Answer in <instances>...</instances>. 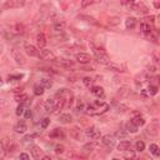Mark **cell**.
Here are the masks:
<instances>
[{
    "mask_svg": "<svg viewBox=\"0 0 160 160\" xmlns=\"http://www.w3.org/2000/svg\"><path fill=\"white\" fill-rule=\"evenodd\" d=\"M70 135H72L74 139H80V130L78 128H73L70 130Z\"/></svg>",
    "mask_w": 160,
    "mask_h": 160,
    "instance_id": "obj_34",
    "label": "cell"
},
{
    "mask_svg": "<svg viewBox=\"0 0 160 160\" xmlns=\"http://www.w3.org/2000/svg\"><path fill=\"white\" fill-rule=\"evenodd\" d=\"M129 94H130V89H129V88H120V89H119V95H120L121 98L128 96Z\"/></svg>",
    "mask_w": 160,
    "mask_h": 160,
    "instance_id": "obj_36",
    "label": "cell"
},
{
    "mask_svg": "<svg viewBox=\"0 0 160 160\" xmlns=\"http://www.w3.org/2000/svg\"><path fill=\"white\" fill-rule=\"evenodd\" d=\"M135 25H136V19L135 18H128V19L125 20V28L126 29H134L135 28Z\"/></svg>",
    "mask_w": 160,
    "mask_h": 160,
    "instance_id": "obj_24",
    "label": "cell"
},
{
    "mask_svg": "<svg viewBox=\"0 0 160 160\" xmlns=\"http://www.w3.org/2000/svg\"><path fill=\"white\" fill-rule=\"evenodd\" d=\"M80 18H81V19H86V21H90V23H94V24H95V19H94V18H90V16H84V15H81Z\"/></svg>",
    "mask_w": 160,
    "mask_h": 160,
    "instance_id": "obj_46",
    "label": "cell"
},
{
    "mask_svg": "<svg viewBox=\"0 0 160 160\" xmlns=\"http://www.w3.org/2000/svg\"><path fill=\"white\" fill-rule=\"evenodd\" d=\"M138 129H139V128L136 126V125H134L132 121H129V123L126 124V126H125V130H126V132H128V133H132V134H134V133L138 132Z\"/></svg>",
    "mask_w": 160,
    "mask_h": 160,
    "instance_id": "obj_28",
    "label": "cell"
},
{
    "mask_svg": "<svg viewBox=\"0 0 160 160\" xmlns=\"http://www.w3.org/2000/svg\"><path fill=\"white\" fill-rule=\"evenodd\" d=\"M45 110L48 111V113H54L55 111V99H46L45 100Z\"/></svg>",
    "mask_w": 160,
    "mask_h": 160,
    "instance_id": "obj_13",
    "label": "cell"
},
{
    "mask_svg": "<svg viewBox=\"0 0 160 160\" xmlns=\"http://www.w3.org/2000/svg\"><path fill=\"white\" fill-rule=\"evenodd\" d=\"M28 99L29 98H28V95L25 93H18V94H15V100L18 103H25Z\"/></svg>",
    "mask_w": 160,
    "mask_h": 160,
    "instance_id": "obj_25",
    "label": "cell"
},
{
    "mask_svg": "<svg viewBox=\"0 0 160 160\" xmlns=\"http://www.w3.org/2000/svg\"><path fill=\"white\" fill-rule=\"evenodd\" d=\"M85 136L90 140H98L100 138V130L96 126H90L85 132Z\"/></svg>",
    "mask_w": 160,
    "mask_h": 160,
    "instance_id": "obj_4",
    "label": "cell"
},
{
    "mask_svg": "<svg viewBox=\"0 0 160 160\" xmlns=\"http://www.w3.org/2000/svg\"><path fill=\"white\" fill-rule=\"evenodd\" d=\"M65 26H66V24H65L64 21H59V23H55L53 29H54L55 33H63L65 30Z\"/></svg>",
    "mask_w": 160,
    "mask_h": 160,
    "instance_id": "obj_22",
    "label": "cell"
},
{
    "mask_svg": "<svg viewBox=\"0 0 160 160\" xmlns=\"http://www.w3.org/2000/svg\"><path fill=\"white\" fill-rule=\"evenodd\" d=\"M108 69L110 72H115V73H124L125 72V65H120V64H116V63H109L108 65Z\"/></svg>",
    "mask_w": 160,
    "mask_h": 160,
    "instance_id": "obj_9",
    "label": "cell"
},
{
    "mask_svg": "<svg viewBox=\"0 0 160 160\" xmlns=\"http://www.w3.org/2000/svg\"><path fill=\"white\" fill-rule=\"evenodd\" d=\"M64 151H65V146L64 145H61V144L55 145V153L56 154H63Z\"/></svg>",
    "mask_w": 160,
    "mask_h": 160,
    "instance_id": "obj_38",
    "label": "cell"
},
{
    "mask_svg": "<svg viewBox=\"0 0 160 160\" xmlns=\"http://www.w3.org/2000/svg\"><path fill=\"white\" fill-rule=\"evenodd\" d=\"M128 132H126V130L125 129H119V130H118V132L115 133V136H116V138H119V139H125L126 138V136H128Z\"/></svg>",
    "mask_w": 160,
    "mask_h": 160,
    "instance_id": "obj_29",
    "label": "cell"
},
{
    "mask_svg": "<svg viewBox=\"0 0 160 160\" xmlns=\"http://www.w3.org/2000/svg\"><path fill=\"white\" fill-rule=\"evenodd\" d=\"M24 25H23V24H16V30L18 31H19V33H24Z\"/></svg>",
    "mask_w": 160,
    "mask_h": 160,
    "instance_id": "obj_47",
    "label": "cell"
},
{
    "mask_svg": "<svg viewBox=\"0 0 160 160\" xmlns=\"http://www.w3.org/2000/svg\"><path fill=\"white\" fill-rule=\"evenodd\" d=\"M75 59H76V61L80 64H89L91 61L90 55L86 54V53H78V54L75 55Z\"/></svg>",
    "mask_w": 160,
    "mask_h": 160,
    "instance_id": "obj_8",
    "label": "cell"
},
{
    "mask_svg": "<svg viewBox=\"0 0 160 160\" xmlns=\"http://www.w3.org/2000/svg\"><path fill=\"white\" fill-rule=\"evenodd\" d=\"M72 120H73V118L70 114H60V116H59V121L63 124H70Z\"/></svg>",
    "mask_w": 160,
    "mask_h": 160,
    "instance_id": "obj_21",
    "label": "cell"
},
{
    "mask_svg": "<svg viewBox=\"0 0 160 160\" xmlns=\"http://www.w3.org/2000/svg\"><path fill=\"white\" fill-rule=\"evenodd\" d=\"M132 149V143L130 141H120L119 144H118V150L119 151H129Z\"/></svg>",
    "mask_w": 160,
    "mask_h": 160,
    "instance_id": "obj_18",
    "label": "cell"
},
{
    "mask_svg": "<svg viewBox=\"0 0 160 160\" xmlns=\"http://www.w3.org/2000/svg\"><path fill=\"white\" fill-rule=\"evenodd\" d=\"M28 130V126H26V123L24 120H19L16 123V125L14 126V132L16 134H24Z\"/></svg>",
    "mask_w": 160,
    "mask_h": 160,
    "instance_id": "obj_11",
    "label": "cell"
},
{
    "mask_svg": "<svg viewBox=\"0 0 160 160\" xmlns=\"http://www.w3.org/2000/svg\"><path fill=\"white\" fill-rule=\"evenodd\" d=\"M130 121H132V123L134 124V125H136L138 128H139V126H143L144 124H145L144 118L141 116L140 114H136V115H134V116L132 118V120H130Z\"/></svg>",
    "mask_w": 160,
    "mask_h": 160,
    "instance_id": "obj_15",
    "label": "cell"
},
{
    "mask_svg": "<svg viewBox=\"0 0 160 160\" xmlns=\"http://www.w3.org/2000/svg\"><path fill=\"white\" fill-rule=\"evenodd\" d=\"M123 5H124V7H126L128 9H130V10H132V8L134 7V5H135V3H136V0H123Z\"/></svg>",
    "mask_w": 160,
    "mask_h": 160,
    "instance_id": "obj_32",
    "label": "cell"
},
{
    "mask_svg": "<svg viewBox=\"0 0 160 160\" xmlns=\"http://www.w3.org/2000/svg\"><path fill=\"white\" fill-rule=\"evenodd\" d=\"M40 84L43 85L45 89H50V88L53 86V81H51L50 79H48V78H43V79H41Z\"/></svg>",
    "mask_w": 160,
    "mask_h": 160,
    "instance_id": "obj_30",
    "label": "cell"
},
{
    "mask_svg": "<svg viewBox=\"0 0 160 160\" xmlns=\"http://www.w3.org/2000/svg\"><path fill=\"white\" fill-rule=\"evenodd\" d=\"M19 159H23V160H28V159H30V156H29L28 154H25V153H21L20 155H19Z\"/></svg>",
    "mask_w": 160,
    "mask_h": 160,
    "instance_id": "obj_48",
    "label": "cell"
},
{
    "mask_svg": "<svg viewBox=\"0 0 160 160\" xmlns=\"http://www.w3.org/2000/svg\"><path fill=\"white\" fill-rule=\"evenodd\" d=\"M135 149H136V151H144V149H145V144H144V141H141V140H138L136 141V144H135Z\"/></svg>",
    "mask_w": 160,
    "mask_h": 160,
    "instance_id": "obj_33",
    "label": "cell"
},
{
    "mask_svg": "<svg viewBox=\"0 0 160 160\" xmlns=\"http://www.w3.org/2000/svg\"><path fill=\"white\" fill-rule=\"evenodd\" d=\"M46 37L43 34V33H40V34H38L37 35V44H38V46L40 49H43V48H45V45H46Z\"/></svg>",
    "mask_w": 160,
    "mask_h": 160,
    "instance_id": "obj_17",
    "label": "cell"
},
{
    "mask_svg": "<svg viewBox=\"0 0 160 160\" xmlns=\"http://www.w3.org/2000/svg\"><path fill=\"white\" fill-rule=\"evenodd\" d=\"M83 83H84V85H85L86 88H89V89H90L91 86H94V79L89 78V76H86V78L83 79Z\"/></svg>",
    "mask_w": 160,
    "mask_h": 160,
    "instance_id": "obj_31",
    "label": "cell"
},
{
    "mask_svg": "<svg viewBox=\"0 0 160 160\" xmlns=\"http://www.w3.org/2000/svg\"><path fill=\"white\" fill-rule=\"evenodd\" d=\"M83 110H84V104H83L81 102H79L78 103V105H76V111H83Z\"/></svg>",
    "mask_w": 160,
    "mask_h": 160,
    "instance_id": "obj_45",
    "label": "cell"
},
{
    "mask_svg": "<svg viewBox=\"0 0 160 160\" xmlns=\"http://www.w3.org/2000/svg\"><path fill=\"white\" fill-rule=\"evenodd\" d=\"M148 73L149 74H156V66L155 65H150V66H148Z\"/></svg>",
    "mask_w": 160,
    "mask_h": 160,
    "instance_id": "obj_43",
    "label": "cell"
},
{
    "mask_svg": "<svg viewBox=\"0 0 160 160\" xmlns=\"http://www.w3.org/2000/svg\"><path fill=\"white\" fill-rule=\"evenodd\" d=\"M49 124H50V119H49V118H44V119L41 120V128L46 129V128L49 126Z\"/></svg>",
    "mask_w": 160,
    "mask_h": 160,
    "instance_id": "obj_39",
    "label": "cell"
},
{
    "mask_svg": "<svg viewBox=\"0 0 160 160\" xmlns=\"http://www.w3.org/2000/svg\"><path fill=\"white\" fill-rule=\"evenodd\" d=\"M35 136H37L35 134H31V135H26V136H24V139H23V143H29V141H33Z\"/></svg>",
    "mask_w": 160,
    "mask_h": 160,
    "instance_id": "obj_42",
    "label": "cell"
},
{
    "mask_svg": "<svg viewBox=\"0 0 160 160\" xmlns=\"http://www.w3.org/2000/svg\"><path fill=\"white\" fill-rule=\"evenodd\" d=\"M100 148V144L98 143L96 140H91L90 143H88L85 144L84 146H83V149H84L85 151H93V150H95V149H99Z\"/></svg>",
    "mask_w": 160,
    "mask_h": 160,
    "instance_id": "obj_14",
    "label": "cell"
},
{
    "mask_svg": "<svg viewBox=\"0 0 160 160\" xmlns=\"http://www.w3.org/2000/svg\"><path fill=\"white\" fill-rule=\"evenodd\" d=\"M91 49H93L94 55H95L96 60H98L99 63H102V64H104V65H108V64L110 63V58H109V55L106 54V53H105L103 49L96 48V46L94 45V44H91Z\"/></svg>",
    "mask_w": 160,
    "mask_h": 160,
    "instance_id": "obj_1",
    "label": "cell"
},
{
    "mask_svg": "<svg viewBox=\"0 0 160 160\" xmlns=\"http://www.w3.org/2000/svg\"><path fill=\"white\" fill-rule=\"evenodd\" d=\"M31 116H33V114H31V110H30V109H28V110L25 111V118H26V119H30Z\"/></svg>",
    "mask_w": 160,
    "mask_h": 160,
    "instance_id": "obj_50",
    "label": "cell"
},
{
    "mask_svg": "<svg viewBox=\"0 0 160 160\" xmlns=\"http://www.w3.org/2000/svg\"><path fill=\"white\" fill-rule=\"evenodd\" d=\"M14 93H15V94H18V93H23V88H21V86H20V88H15V89H14Z\"/></svg>",
    "mask_w": 160,
    "mask_h": 160,
    "instance_id": "obj_51",
    "label": "cell"
},
{
    "mask_svg": "<svg viewBox=\"0 0 160 160\" xmlns=\"http://www.w3.org/2000/svg\"><path fill=\"white\" fill-rule=\"evenodd\" d=\"M140 31L144 33V34H151L153 29H151V25L149 23H141L140 24Z\"/></svg>",
    "mask_w": 160,
    "mask_h": 160,
    "instance_id": "obj_20",
    "label": "cell"
},
{
    "mask_svg": "<svg viewBox=\"0 0 160 160\" xmlns=\"http://www.w3.org/2000/svg\"><path fill=\"white\" fill-rule=\"evenodd\" d=\"M53 63H54L56 66H60L63 69H70L74 66V63L72 60H68V59H63V58H59V59H54L53 60Z\"/></svg>",
    "mask_w": 160,
    "mask_h": 160,
    "instance_id": "obj_3",
    "label": "cell"
},
{
    "mask_svg": "<svg viewBox=\"0 0 160 160\" xmlns=\"http://www.w3.org/2000/svg\"><path fill=\"white\" fill-rule=\"evenodd\" d=\"M49 136L51 139H63L65 136V133H64V129H60V128H56L54 129L53 132L49 134Z\"/></svg>",
    "mask_w": 160,
    "mask_h": 160,
    "instance_id": "obj_12",
    "label": "cell"
},
{
    "mask_svg": "<svg viewBox=\"0 0 160 160\" xmlns=\"http://www.w3.org/2000/svg\"><path fill=\"white\" fill-rule=\"evenodd\" d=\"M41 158H43L44 160H50V159H51V158H50L49 155H44V156H41Z\"/></svg>",
    "mask_w": 160,
    "mask_h": 160,
    "instance_id": "obj_52",
    "label": "cell"
},
{
    "mask_svg": "<svg viewBox=\"0 0 160 160\" xmlns=\"http://www.w3.org/2000/svg\"><path fill=\"white\" fill-rule=\"evenodd\" d=\"M102 0H81V8H88V7H91L94 4H98L100 3Z\"/></svg>",
    "mask_w": 160,
    "mask_h": 160,
    "instance_id": "obj_27",
    "label": "cell"
},
{
    "mask_svg": "<svg viewBox=\"0 0 160 160\" xmlns=\"http://www.w3.org/2000/svg\"><path fill=\"white\" fill-rule=\"evenodd\" d=\"M108 23H109L110 25H118V24H119V18H116V16H114V18H109Z\"/></svg>",
    "mask_w": 160,
    "mask_h": 160,
    "instance_id": "obj_40",
    "label": "cell"
},
{
    "mask_svg": "<svg viewBox=\"0 0 160 160\" xmlns=\"http://www.w3.org/2000/svg\"><path fill=\"white\" fill-rule=\"evenodd\" d=\"M118 113H125L126 110H129V108L126 105H124V104H120V105H118V108H116Z\"/></svg>",
    "mask_w": 160,
    "mask_h": 160,
    "instance_id": "obj_41",
    "label": "cell"
},
{
    "mask_svg": "<svg viewBox=\"0 0 160 160\" xmlns=\"http://www.w3.org/2000/svg\"><path fill=\"white\" fill-rule=\"evenodd\" d=\"M5 155H7V151H5V149H3V148L0 146V159L5 158Z\"/></svg>",
    "mask_w": 160,
    "mask_h": 160,
    "instance_id": "obj_49",
    "label": "cell"
},
{
    "mask_svg": "<svg viewBox=\"0 0 160 160\" xmlns=\"http://www.w3.org/2000/svg\"><path fill=\"white\" fill-rule=\"evenodd\" d=\"M23 76L21 75H10L9 76V83H13V81H16V79L19 80V79H21Z\"/></svg>",
    "mask_w": 160,
    "mask_h": 160,
    "instance_id": "obj_44",
    "label": "cell"
},
{
    "mask_svg": "<svg viewBox=\"0 0 160 160\" xmlns=\"http://www.w3.org/2000/svg\"><path fill=\"white\" fill-rule=\"evenodd\" d=\"M24 49H25V53H26L29 56H37L38 55L37 48H35L34 45H31V44H25L24 45Z\"/></svg>",
    "mask_w": 160,
    "mask_h": 160,
    "instance_id": "obj_16",
    "label": "cell"
},
{
    "mask_svg": "<svg viewBox=\"0 0 160 160\" xmlns=\"http://www.w3.org/2000/svg\"><path fill=\"white\" fill-rule=\"evenodd\" d=\"M149 150H150V153L153 154L154 156H156V158L160 156V149H159V146L156 144H150Z\"/></svg>",
    "mask_w": 160,
    "mask_h": 160,
    "instance_id": "obj_26",
    "label": "cell"
},
{
    "mask_svg": "<svg viewBox=\"0 0 160 160\" xmlns=\"http://www.w3.org/2000/svg\"><path fill=\"white\" fill-rule=\"evenodd\" d=\"M91 94L98 98H103L104 96V89L102 86H91Z\"/></svg>",
    "mask_w": 160,
    "mask_h": 160,
    "instance_id": "obj_19",
    "label": "cell"
},
{
    "mask_svg": "<svg viewBox=\"0 0 160 160\" xmlns=\"http://www.w3.org/2000/svg\"><path fill=\"white\" fill-rule=\"evenodd\" d=\"M44 90H45V88L41 85V84H35L34 85V94L37 96H41V95H43Z\"/></svg>",
    "mask_w": 160,
    "mask_h": 160,
    "instance_id": "obj_23",
    "label": "cell"
},
{
    "mask_svg": "<svg viewBox=\"0 0 160 160\" xmlns=\"http://www.w3.org/2000/svg\"><path fill=\"white\" fill-rule=\"evenodd\" d=\"M25 108H24V103H19V105H18V108H16V111H15V114L18 115V116H20V115H23L24 114V110Z\"/></svg>",
    "mask_w": 160,
    "mask_h": 160,
    "instance_id": "obj_35",
    "label": "cell"
},
{
    "mask_svg": "<svg viewBox=\"0 0 160 160\" xmlns=\"http://www.w3.org/2000/svg\"><path fill=\"white\" fill-rule=\"evenodd\" d=\"M148 93H149V95H156L158 94V86L150 84L149 88H148Z\"/></svg>",
    "mask_w": 160,
    "mask_h": 160,
    "instance_id": "obj_37",
    "label": "cell"
},
{
    "mask_svg": "<svg viewBox=\"0 0 160 160\" xmlns=\"http://www.w3.org/2000/svg\"><path fill=\"white\" fill-rule=\"evenodd\" d=\"M29 150H30V154L34 159H39L43 156V150H41V148L38 145H30L29 146Z\"/></svg>",
    "mask_w": 160,
    "mask_h": 160,
    "instance_id": "obj_10",
    "label": "cell"
},
{
    "mask_svg": "<svg viewBox=\"0 0 160 160\" xmlns=\"http://www.w3.org/2000/svg\"><path fill=\"white\" fill-rule=\"evenodd\" d=\"M3 83H4V81H3V78H1V76H0V86L3 85Z\"/></svg>",
    "mask_w": 160,
    "mask_h": 160,
    "instance_id": "obj_53",
    "label": "cell"
},
{
    "mask_svg": "<svg viewBox=\"0 0 160 160\" xmlns=\"http://www.w3.org/2000/svg\"><path fill=\"white\" fill-rule=\"evenodd\" d=\"M159 129H160L159 120L158 119H153L150 121V125L148 126V129H146V133L149 134L150 136H158L159 135Z\"/></svg>",
    "mask_w": 160,
    "mask_h": 160,
    "instance_id": "obj_2",
    "label": "cell"
},
{
    "mask_svg": "<svg viewBox=\"0 0 160 160\" xmlns=\"http://www.w3.org/2000/svg\"><path fill=\"white\" fill-rule=\"evenodd\" d=\"M11 54H13V58L18 65H25L26 64V59L20 51H18L16 49H13L11 50Z\"/></svg>",
    "mask_w": 160,
    "mask_h": 160,
    "instance_id": "obj_5",
    "label": "cell"
},
{
    "mask_svg": "<svg viewBox=\"0 0 160 160\" xmlns=\"http://www.w3.org/2000/svg\"><path fill=\"white\" fill-rule=\"evenodd\" d=\"M39 56H40V59H43V60H51L53 61L55 59L54 53H53L51 50H49V49H45V48L41 49Z\"/></svg>",
    "mask_w": 160,
    "mask_h": 160,
    "instance_id": "obj_6",
    "label": "cell"
},
{
    "mask_svg": "<svg viewBox=\"0 0 160 160\" xmlns=\"http://www.w3.org/2000/svg\"><path fill=\"white\" fill-rule=\"evenodd\" d=\"M102 144L106 148H113L115 145V138L110 134H106L102 138Z\"/></svg>",
    "mask_w": 160,
    "mask_h": 160,
    "instance_id": "obj_7",
    "label": "cell"
}]
</instances>
